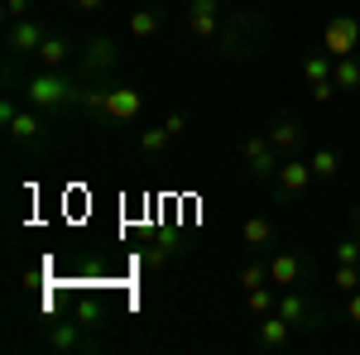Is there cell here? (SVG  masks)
Masks as SVG:
<instances>
[{
    "label": "cell",
    "mask_w": 360,
    "mask_h": 355,
    "mask_svg": "<svg viewBox=\"0 0 360 355\" xmlns=\"http://www.w3.org/2000/svg\"><path fill=\"white\" fill-rule=\"evenodd\" d=\"M25 101L53 120V115H63V110H72L77 101H82V77L39 67V72H29V82H25Z\"/></svg>",
    "instance_id": "1"
},
{
    "label": "cell",
    "mask_w": 360,
    "mask_h": 355,
    "mask_svg": "<svg viewBox=\"0 0 360 355\" xmlns=\"http://www.w3.org/2000/svg\"><path fill=\"white\" fill-rule=\"evenodd\" d=\"M264 29H269V20H264V15L255 20V10L231 15V20H226V29H221V53H226V58H250V53H259Z\"/></svg>",
    "instance_id": "2"
},
{
    "label": "cell",
    "mask_w": 360,
    "mask_h": 355,
    "mask_svg": "<svg viewBox=\"0 0 360 355\" xmlns=\"http://www.w3.org/2000/svg\"><path fill=\"white\" fill-rule=\"evenodd\" d=\"M115 67H120V44L111 34H91L82 44V53H77V77L82 82H106Z\"/></svg>",
    "instance_id": "3"
},
{
    "label": "cell",
    "mask_w": 360,
    "mask_h": 355,
    "mask_svg": "<svg viewBox=\"0 0 360 355\" xmlns=\"http://www.w3.org/2000/svg\"><path fill=\"white\" fill-rule=\"evenodd\" d=\"M274 312L283 317V322H293L298 331H322L332 317H327V307L317 298H307L303 288H278V302H274Z\"/></svg>",
    "instance_id": "4"
},
{
    "label": "cell",
    "mask_w": 360,
    "mask_h": 355,
    "mask_svg": "<svg viewBox=\"0 0 360 355\" xmlns=\"http://www.w3.org/2000/svg\"><path fill=\"white\" fill-rule=\"evenodd\" d=\"M226 0H188V10H183V29L193 34L197 44H212V39H221L226 29Z\"/></svg>",
    "instance_id": "5"
},
{
    "label": "cell",
    "mask_w": 360,
    "mask_h": 355,
    "mask_svg": "<svg viewBox=\"0 0 360 355\" xmlns=\"http://www.w3.org/2000/svg\"><path fill=\"white\" fill-rule=\"evenodd\" d=\"M240 159H245V168H250V178H259V183H274V173H278V164H283V154L274 149V139L264 135H250V139H240Z\"/></svg>",
    "instance_id": "6"
},
{
    "label": "cell",
    "mask_w": 360,
    "mask_h": 355,
    "mask_svg": "<svg viewBox=\"0 0 360 355\" xmlns=\"http://www.w3.org/2000/svg\"><path fill=\"white\" fill-rule=\"evenodd\" d=\"M264 259H269V283L274 288H303L312 278V259L298 254V250H269Z\"/></svg>",
    "instance_id": "7"
},
{
    "label": "cell",
    "mask_w": 360,
    "mask_h": 355,
    "mask_svg": "<svg viewBox=\"0 0 360 355\" xmlns=\"http://www.w3.org/2000/svg\"><path fill=\"white\" fill-rule=\"evenodd\" d=\"M312 183H317V178H312V164L298 159V154H288V159L278 164V173H274V197L278 202H293V197H303Z\"/></svg>",
    "instance_id": "8"
},
{
    "label": "cell",
    "mask_w": 360,
    "mask_h": 355,
    "mask_svg": "<svg viewBox=\"0 0 360 355\" xmlns=\"http://www.w3.org/2000/svg\"><path fill=\"white\" fill-rule=\"evenodd\" d=\"M322 49H327L332 58L360 53V20L356 15H336V20H327V29H322Z\"/></svg>",
    "instance_id": "9"
},
{
    "label": "cell",
    "mask_w": 360,
    "mask_h": 355,
    "mask_svg": "<svg viewBox=\"0 0 360 355\" xmlns=\"http://www.w3.org/2000/svg\"><path fill=\"white\" fill-rule=\"evenodd\" d=\"M39 67H53V72H68V67H77V44L68 39V34H58L49 29V39L39 44V53H34Z\"/></svg>",
    "instance_id": "10"
},
{
    "label": "cell",
    "mask_w": 360,
    "mask_h": 355,
    "mask_svg": "<svg viewBox=\"0 0 360 355\" xmlns=\"http://www.w3.org/2000/svg\"><path fill=\"white\" fill-rule=\"evenodd\" d=\"M139 110H144V91L139 86H125V82H111V91H106V115L101 120L130 125V120H139Z\"/></svg>",
    "instance_id": "11"
},
{
    "label": "cell",
    "mask_w": 360,
    "mask_h": 355,
    "mask_svg": "<svg viewBox=\"0 0 360 355\" xmlns=\"http://www.w3.org/2000/svg\"><path fill=\"white\" fill-rule=\"evenodd\" d=\"M44 120H49V115H44V110H34V106L20 110V115L5 125V130H10V144H20V149H39V144L49 139V125H44Z\"/></svg>",
    "instance_id": "12"
},
{
    "label": "cell",
    "mask_w": 360,
    "mask_h": 355,
    "mask_svg": "<svg viewBox=\"0 0 360 355\" xmlns=\"http://www.w3.org/2000/svg\"><path fill=\"white\" fill-rule=\"evenodd\" d=\"M44 39H49V25H39V20H15L10 34H5V49H10V58H34Z\"/></svg>",
    "instance_id": "13"
},
{
    "label": "cell",
    "mask_w": 360,
    "mask_h": 355,
    "mask_svg": "<svg viewBox=\"0 0 360 355\" xmlns=\"http://www.w3.org/2000/svg\"><path fill=\"white\" fill-rule=\"evenodd\" d=\"M264 135L274 139L278 154H298V144L307 139V125L298 120V115H274V120L264 125Z\"/></svg>",
    "instance_id": "14"
},
{
    "label": "cell",
    "mask_w": 360,
    "mask_h": 355,
    "mask_svg": "<svg viewBox=\"0 0 360 355\" xmlns=\"http://www.w3.org/2000/svg\"><path fill=\"white\" fill-rule=\"evenodd\" d=\"M293 322H283L278 312H269V317H259V327H255V341H259V351H288L293 346Z\"/></svg>",
    "instance_id": "15"
},
{
    "label": "cell",
    "mask_w": 360,
    "mask_h": 355,
    "mask_svg": "<svg viewBox=\"0 0 360 355\" xmlns=\"http://www.w3.org/2000/svg\"><path fill=\"white\" fill-rule=\"evenodd\" d=\"M278 240V231H274V221L269 217H245L240 221V245L250 250V254H269Z\"/></svg>",
    "instance_id": "16"
},
{
    "label": "cell",
    "mask_w": 360,
    "mask_h": 355,
    "mask_svg": "<svg viewBox=\"0 0 360 355\" xmlns=\"http://www.w3.org/2000/svg\"><path fill=\"white\" fill-rule=\"evenodd\" d=\"M125 29H130V39H154L164 29V10L159 5H139V10L125 15Z\"/></svg>",
    "instance_id": "17"
},
{
    "label": "cell",
    "mask_w": 360,
    "mask_h": 355,
    "mask_svg": "<svg viewBox=\"0 0 360 355\" xmlns=\"http://www.w3.org/2000/svg\"><path fill=\"white\" fill-rule=\"evenodd\" d=\"M307 164H312V178H317V183H336V178H341V149L317 144V149L307 154Z\"/></svg>",
    "instance_id": "18"
},
{
    "label": "cell",
    "mask_w": 360,
    "mask_h": 355,
    "mask_svg": "<svg viewBox=\"0 0 360 355\" xmlns=\"http://www.w3.org/2000/svg\"><path fill=\"white\" fill-rule=\"evenodd\" d=\"M44 341H49L53 351H86V346H91V341L82 336V327H77V322H53Z\"/></svg>",
    "instance_id": "19"
},
{
    "label": "cell",
    "mask_w": 360,
    "mask_h": 355,
    "mask_svg": "<svg viewBox=\"0 0 360 355\" xmlns=\"http://www.w3.org/2000/svg\"><path fill=\"white\" fill-rule=\"evenodd\" d=\"M332 72H336V58L327 53V49H317V53L303 58V82H307V86H312V82H327Z\"/></svg>",
    "instance_id": "20"
},
{
    "label": "cell",
    "mask_w": 360,
    "mask_h": 355,
    "mask_svg": "<svg viewBox=\"0 0 360 355\" xmlns=\"http://www.w3.org/2000/svg\"><path fill=\"white\" fill-rule=\"evenodd\" d=\"M168 144H173V130H168V125H144V130L135 135L139 154H164Z\"/></svg>",
    "instance_id": "21"
},
{
    "label": "cell",
    "mask_w": 360,
    "mask_h": 355,
    "mask_svg": "<svg viewBox=\"0 0 360 355\" xmlns=\"http://www.w3.org/2000/svg\"><path fill=\"white\" fill-rule=\"evenodd\" d=\"M332 82L341 86V91H360V53H351V58H336Z\"/></svg>",
    "instance_id": "22"
},
{
    "label": "cell",
    "mask_w": 360,
    "mask_h": 355,
    "mask_svg": "<svg viewBox=\"0 0 360 355\" xmlns=\"http://www.w3.org/2000/svg\"><path fill=\"white\" fill-rule=\"evenodd\" d=\"M236 283H240V288H264V283H269V259H264V254H259V259H250L245 269L236 273Z\"/></svg>",
    "instance_id": "23"
},
{
    "label": "cell",
    "mask_w": 360,
    "mask_h": 355,
    "mask_svg": "<svg viewBox=\"0 0 360 355\" xmlns=\"http://www.w3.org/2000/svg\"><path fill=\"white\" fill-rule=\"evenodd\" d=\"M274 302H278V293L269 288V283H264V288H250V293H245V307L255 312V317H269V312H274Z\"/></svg>",
    "instance_id": "24"
},
{
    "label": "cell",
    "mask_w": 360,
    "mask_h": 355,
    "mask_svg": "<svg viewBox=\"0 0 360 355\" xmlns=\"http://www.w3.org/2000/svg\"><path fill=\"white\" fill-rule=\"evenodd\" d=\"M332 254H336V264H360V235H356V231H346V235H336Z\"/></svg>",
    "instance_id": "25"
},
{
    "label": "cell",
    "mask_w": 360,
    "mask_h": 355,
    "mask_svg": "<svg viewBox=\"0 0 360 355\" xmlns=\"http://www.w3.org/2000/svg\"><path fill=\"white\" fill-rule=\"evenodd\" d=\"M332 288L341 293V298H346V293H356V288H360V264H336Z\"/></svg>",
    "instance_id": "26"
},
{
    "label": "cell",
    "mask_w": 360,
    "mask_h": 355,
    "mask_svg": "<svg viewBox=\"0 0 360 355\" xmlns=\"http://www.w3.org/2000/svg\"><path fill=\"white\" fill-rule=\"evenodd\" d=\"M336 91H341V86H336L332 77H327V82H312V86H307V96H312V101H317V106H327V101H332Z\"/></svg>",
    "instance_id": "27"
},
{
    "label": "cell",
    "mask_w": 360,
    "mask_h": 355,
    "mask_svg": "<svg viewBox=\"0 0 360 355\" xmlns=\"http://www.w3.org/2000/svg\"><path fill=\"white\" fill-rule=\"evenodd\" d=\"M173 250H178V245H149V250H144V264H149V269H164Z\"/></svg>",
    "instance_id": "28"
},
{
    "label": "cell",
    "mask_w": 360,
    "mask_h": 355,
    "mask_svg": "<svg viewBox=\"0 0 360 355\" xmlns=\"http://www.w3.org/2000/svg\"><path fill=\"white\" fill-rule=\"evenodd\" d=\"M341 317H346L351 327H360V288H356V293H346V307H341Z\"/></svg>",
    "instance_id": "29"
},
{
    "label": "cell",
    "mask_w": 360,
    "mask_h": 355,
    "mask_svg": "<svg viewBox=\"0 0 360 355\" xmlns=\"http://www.w3.org/2000/svg\"><path fill=\"white\" fill-rule=\"evenodd\" d=\"M5 20H29V0H5Z\"/></svg>",
    "instance_id": "30"
},
{
    "label": "cell",
    "mask_w": 360,
    "mask_h": 355,
    "mask_svg": "<svg viewBox=\"0 0 360 355\" xmlns=\"http://www.w3.org/2000/svg\"><path fill=\"white\" fill-rule=\"evenodd\" d=\"M72 10H77V15H101L106 0H72Z\"/></svg>",
    "instance_id": "31"
},
{
    "label": "cell",
    "mask_w": 360,
    "mask_h": 355,
    "mask_svg": "<svg viewBox=\"0 0 360 355\" xmlns=\"http://www.w3.org/2000/svg\"><path fill=\"white\" fill-rule=\"evenodd\" d=\"M15 115H20V106H15V91H10V96H5V101H0V125H10V120H15Z\"/></svg>",
    "instance_id": "32"
},
{
    "label": "cell",
    "mask_w": 360,
    "mask_h": 355,
    "mask_svg": "<svg viewBox=\"0 0 360 355\" xmlns=\"http://www.w3.org/2000/svg\"><path fill=\"white\" fill-rule=\"evenodd\" d=\"M351 231H356V235H360V202H356V207H351Z\"/></svg>",
    "instance_id": "33"
}]
</instances>
